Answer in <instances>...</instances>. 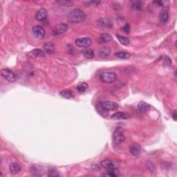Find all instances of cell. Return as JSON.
<instances>
[{"instance_id": "obj_1", "label": "cell", "mask_w": 177, "mask_h": 177, "mask_svg": "<svg viewBox=\"0 0 177 177\" xmlns=\"http://www.w3.org/2000/svg\"><path fill=\"white\" fill-rule=\"evenodd\" d=\"M86 18V14L81 9H75L71 11L68 15L69 22L72 24H79L82 22Z\"/></svg>"}, {"instance_id": "obj_2", "label": "cell", "mask_w": 177, "mask_h": 177, "mask_svg": "<svg viewBox=\"0 0 177 177\" xmlns=\"http://www.w3.org/2000/svg\"><path fill=\"white\" fill-rule=\"evenodd\" d=\"M100 80L102 82L110 84L116 80L117 75L114 72H105L100 74Z\"/></svg>"}, {"instance_id": "obj_3", "label": "cell", "mask_w": 177, "mask_h": 177, "mask_svg": "<svg viewBox=\"0 0 177 177\" xmlns=\"http://www.w3.org/2000/svg\"><path fill=\"white\" fill-rule=\"evenodd\" d=\"M1 75L6 80L10 82H13L17 80V75L14 72L9 69H1Z\"/></svg>"}, {"instance_id": "obj_4", "label": "cell", "mask_w": 177, "mask_h": 177, "mask_svg": "<svg viewBox=\"0 0 177 177\" xmlns=\"http://www.w3.org/2000/svg\"><path fill=\"white\" fill-rule=\"evenodd\" d=\"M125 140V137L121 128H117L113 134V141L116 145H120Z\"/></svg>"}, {"instance_id": "obj_5", "label": "cell", "mask_w": 177, "mask_h": 177, "mask_svg": "<svg viewBox=\"0 0 177 177\" xmlns=\"http://www.w3.org/2000/svg\"><path fill=\"white\" fill-rule=\"evenodd\" d=\"M75 43L78 47L87 48L90 47L91 44H92V42L89 37H81V38H77L75 39Z\"/></svg>"}, {"instance_id": "obj_6", "label": "cell", "mask_w": 177, "mask_h": 177, "mask_svg": "<svg viewBox=\"0 0 177 177\" xmlns=\"http://www.w3.org/2000/svg\"><path fill=\"white\" fill-rule=\"evenodd\" d=\"M67 29H68V26L67 24H57L53 28L52 34L54 36L62 35L67 31Z\"/></svg>"}, {"instance_id": "obj_7", "label": "cell", "mask_w": 177, "mask_h": 177, "mask_svg": "<svg viewBox=\"0 0 177 177\" xmlns=\"http://www.w3.org/2000/svg\"><path fill=\"white\" fill-rule=\"evenodd\" d=\"M100 103L101 106L107 111L116 110L119 107L118 103L112 102V101H105V102H100Z\"/></svg>"}, {"instance_id": "obj_8", "label": "cell", "mask_w": 177, "mask_h": 177, "mask_svg": "<svg viewBox=\"0 0 177 177\" xmlns=\"http://www.w3.org/2000/svg\"><path fill=\"white\" fill-rule=\"evenodd\" d=\"M97 26L102 29H111L113 27V23L110 19L107 18H101L97 21Z\"/></svg>"}, {"instance_id": "obj_9", "label": "cell", "mask_w": 177, "mask_h": 177, "mask_svg": "<svg viewBox=\"0 0 177 177\" xmlns=\"http://www.w3.org/2000/svg\"><path fill=\"white\" fill-rule=\"evenodd\" d=\"M33 34L38 38H43L45 36V31L40 26H35L32 29Z\"/></svg>"}, {"instance_id": "obj_10", "label": "cell", "mask_w": 177, "mask_h": 177, "mask_svg": "<svg viewBox=\"0 0 177 177\" xmlns=\"http://www.w3.org/2000/svg\"><path fill=\"white\" fill-rule=\"evenodd\" d=\"M29 57H33V58H37V57H44L45 53L42 49H35L32 50L31 52L29 53L28 54Z\"/></svg>"}, {"instance_id": "obj_11", "label": "cell", "mask_w": 177, "mask_h": 177, "mask_svg": "<svg viewBox=\"0 0 177 177\" xmlns=\"http://www.w3.org/2000/svg\"><path fill=\"white\" fill-rule=\"evenodd\" d=\"M138 111L140 114H145L150 109V105L145 102H140L137 106Z\"/></svg>"}, {"instance_id": "obj_12", "label": "cell", "mask_w": 177, "mask_h": 177, "mask_svg": "<svg viewBox=\"0 0 177 177\" xmlns=\"http://www.w3.org/2000/svg\"><path fill=\"white\" fill-rule=\"evenodd\" d=\"M47 11L45 9H40L35 14V19L37 21H43L47 17Z\"/></svg>"}, {"instance_id": "obj_13", "label": "cell", "mask_w": 177, "mask_h": 177, "mask_svg": "<svg viewBox=\"0 0 177 177\" xmlns=\"http://www.w3.org/2000/svg\"><path fill=\"white\" fill-rule=\"evenodd\" d=\"M130 118V115L125 112H116L111 116V118L114 120H123Z\"/></svg>"}, {"instance_id": "obj_14", "label": "cell", "mask_w": 177, "mask_h": 177, "mask_svg": "<svg viewBox=\"0 0 177 177\" xmlns=\"http://www.w3.org/2000/svg\"><path fill=\"white\" fill-rule=\"evenodd\" d=\"M112 36L109 33H103L98 37V42L100 44L108 43L112 40Z\"/></svg>"}, {"instance_id": "obj_15", "label": "cell", "mask_w": 177, "mask_h": 177, "mask_svg": "<svg viewBox=\"0 0 177 177\" xmlns=\"http://www.w3.org/2000/svg\"><path fill=\"white\" fill-rule=\"evenodd\" d=\"M44 49L48 54H53L55 51V45L53 42H47L44 45Z\"/></svg>"}, {"instance_id": "obj_16", "label": "cell", "mask_w": 177, "mask_h": 177, "mask_svg": "<svg viewBox=\"0 0 177 177\" xmlns=\"http://www.w3.org/2000/svg\"><path fill=\"white\" fill-rule=\"evenodd\" d=\"M130 152L134 156H138L141 153V148L138 145L132 144L130 147Z\"/></svg>"}, {"instance_id": "obj_17", "label": "cell", "mask_w": 177, "mask_h": 177, "mask_svg": "<svg viewBox=\"0 0 177 177\" xmlns=\"http://www.w3.org/2000/svg\"><path fill=\"white\" fill-rule=\"evenodd\" d=\"M10 172L13 174H17L21 171V166L17 163H13L10 165Z\"/></svg>"}, {"instance_id": "obj_18", "label": "cell", "mask_w": 177, "mask_h": 177, "mask_svg": "<svg viewBox=\"0 0 177 177\" xmlns=\"http://www.w3.org/2000/svg\"><path fill=\"white\" fill-rule=\"evenodd\" d=\"M100 166H102V168H106L107 170L116 168V166H115L114 162H113L112 161L109 160V159H106V160L102 161H101V163H100Z\"/></svg>"}, {"instance_id": "obj_19", "label": "cell", "mask_w": 177, "mask_h": 177, "mask_svg": "<svg viewBox=\"0 0 177 177\" xmlns=\"http://www.w3.org/2000/svg\"><path fill=\"white\" fill-rule=\"evenodd\" d=\"M119 175H120V174H119L118 170H117L116 168H111V169H109V170H107V173L103 174L102 176L116 177V176H118Z\"/></svg>"}, {"instance_id": "obj_20", "label": "cell", "mask_w": 177, "mask_h": 177, "mask_svg": "<svg viewBox=\"0 0 177 177\" xmlns=\"http://www.w3.org/2000/svg\"><path fill=\"white\" fill-rule=\"evenodd\" d=\"M111 53V49L108 47H104L102 48H101L99 51L98 54L99 56H100L101 57H106L107 56H109Z\"/></svg>"}, {"instance_id": "obj_21", "label": "cell", "mask_w": 177, "mask_h": 177, "mask_svg": "<svg viewBox=\"0 0 177 177\" xmlns=\"http://www.w3.org/2000/svg\"><path fill=\"white\" fill-rule=\"evenodd\" d=\"M169 19V13L168 10H163L160 13V20L163 24H166Z\"/></svg>"}, {"instance_id": "obj_22", "label": "cell", "mask_w": 177, "mask_h": 177, "mask_svg": "<svg viewBox=\"0 0 177 177\" xmlns=\"http://www.w3.org/2000/svg\"><path fill=\"white\" fill-rule=\"evenodd\" d=\"M95 108H96L97 111H98L99 114H100V115H101L102 117H107L108 116L109 111L105 110V109L101 106L100 102L97 103L96 105H95Z\"/></svg>"}, {"instance_id": "obj_23", "label": "cell", "mask_w": 177, "mask_h": 177, "mask_svg": "<svg viewBox=\"0 0 177 177\" xmlns=\"http://www.w3.org/2000/svg\"><path fill=\"white\" fill-rule=\"evenodd\" d=\"M61 96H62L63 98H67V99H70L74 97V94H73V91L71 90H64L62 91L60 93H59Z\"/></svg>"}, {"instance_id": "obj_24", "label": "cell", "mask_w": 177, "mask_h": 177, "mask_svg": "<svg viewBox=\"0 0 177 177\" xmlns=\"http://www.w3.org/2000/svg\"><path fill=\"white\" fill-rule=\"evenodd\" d=\"M116 37H117V39H118V40L122 44L125 45V46H128L129 44H130V39H129V38H127V37L122 36V35H120L118 34L116 35Z\"/></svg>"}, {"instance_id": "obj_25", "label": "cell", "mask_w": 177, "mask_h": 177, "mask_svg": "<svg viewBox=\"0 0 177 177\" xmlns=\"http://www.w3.org/2000/svg\"><path fill=\"white\" fill-rule=\"evenodd\" d=\"M117 57L120 59H127L131 57V55L129 53L127 52H117L114 54Z\"/></svg>"}, {"instance_id": "obj_26", "label": "cell", "mask_w": 177, "mask_h": 177, "mask_svg": "<svg viewBox=\"0 0 177 177\" xmlns=\"http://www.w3.org/2000/svg\"><path fill=\"white\" fill-rule=\"evenodd\" d=\"M87 88H88V85L85 82L80 83L77 86V91H79L80 93L85 92L87 89Z\"/></svg>"}, {"instance_id": "obj_27", "label": "cell", "mask_w": 177, "mask_h": 177, "mask_svg": "<svg viewBox=\"0 0 177 177\" xmlns=\"http://www.w3.org/2000/svg\"><path fill=\"white\" fill-rule=\"evenodd\" d=\"M56 3L60 6H71L73 5L72 1H69V0H59V1H56Z\"/></svg>"}, {"instance_id": "obj_28", "label": "cell", "mask_w": 177, "mask_h": 177, "mask_svg": "<svg viewBox=\"0 0 177 177\" xmlns=\"http://www.w3.org/2000/svg\"><path fill=\"white\" fill-rule=\"evenodd\" d=\"M131 3H132V6L133 9L137 10V11H140L141 8H142V3L140 1H132Z\"/></svg>"}, {"instance_id": "obj_29", "label": "cell", "mask_w": 177, "mask_h": 177, "mask_svg": "<svg viewBox=\"0 0 177 177\" xmlns=\"http://www.w3.org/2000/svg\"><path fill=\"white\" fill-rule=\"evenodd\" d=\"M42 169L41 167L36 166H33L31 167V172L33 173V174H35V173L37 172V176H40L41 174H39V172H42Z\"/></svg>"}, {"instance_id": "obj_30", "label": "cell", "mask_w": 177, "mask_h": 177, "mask_svg": "<svg viewBox=\"0 0 177 177\" xmlns=\"http://www.w3.org/2000/svg\"><path fill=\"white\" fill-rule=\"evenodd\" d=\"M84 55L85 57H87V59H92L94 57V53H93L92 49H88V50L85 51Z\"/></svg>"}, {"instance_id": "obj_31", "label": "cell", "mask_w": 177, "mask_h": 177, "mask_svg": "<svg viewBox=\"0 0 177 177\" xmlns=\"http://www.w3.org/2000/svg\"><path fill=\"white\" fill-rule=\"evenodd\" d=\"M48 175H49V176H53V177L59 176L58 172H57L55 168H51L50 170H49V174Z\"/></svg>"}, {"instance_id": "obj_32", "label": "cell", "mask_w": 177, "mask_h": 177, "mask_svg": "<svg viewBox=\"0 0 177 177\" xmlns=\"http://www.w3.org/2000/svg\"><path fill=\"white\" fill-rule=\"evenodd\" d=\"M146 166H147V168H148V170H150L151 172H153L154 171L155 167L154 166V164H153L152 162H150V161H148V162H147Z\"/></svg>"}, {"instance_id": "obj_33", "label": "cell", "mask_w": 177, "mask_h": 177, "mask_svg": "<svg viewBox=\"0 0 177 177\" xmlns=\"http://www.w3.org/2000/svg\"><path fill=\"white\" fill-rule=\"evenodd\" d=\"M171 64H172V61H171V59L169 57L167 56L166 57V59H165L164 65H165V66H167V67H170Z\"/></svg>"}, {"instance_id": "obj_34", "label": "cell", "mask_w": 177, "mask_h": 177, "mask_svg": "<svg viewBox=\"0 0 177 177\" xmlns=\"http://www.w3.org/2000/svg\"><path fill=\"white\" fill-rule=\"evenodd\" d=\"M123 30L126 33H129L130 31V27L129 24H125L124 27H123Z\"/></svg>"}, {"instance_id": "obj_35", "label": "cell", "mask_w": 177, "mask_h": 177, "mask_svg": "<svg viewBox=\"0 0 177 177\" xmlns=\"http://www.w3.org/2000/svg\"><path fill=\"white\" fill-rule=\"evenodd\" d=\"M101 166H99V165H92V166H91V168H92V170H95V171H99L101 170Z\"/></svg>"}, {"instance_id": "obj_36", "label": "cell", "mask_w": 177, "mask_h": 177, "mask_svg": "<svg viewBox=\"0 0 177 177\" xmlns=\"http://www.w3.org/2000/svg\"><path fill=\"white\" fill-rule=\"evenodd\" d=\"M172 118L174 121H176V120H177V114H176V109H175V110L174 111V112H173V114H172Z\"/></svg>"}, {"instance_id": "obj_37", "label": "cell", "mask_w": 177, "mask_h": 177, "mask_svg": "<svg viewBox=\"0 0 177 177\" xmlns=\"http://www.w3.org/2000/svg\"><path fill=\"white\" fill-rule=\"evenodd\" d=\"M153 3L155 4H157L158 6H161L163 5V2H162V1H153Z\"/></svg>"}]
</instances>
